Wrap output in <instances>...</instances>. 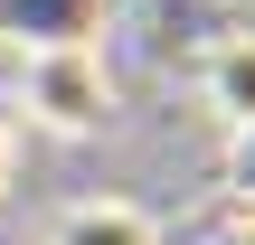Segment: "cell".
<instances>
[{
    "instance_id": "8992f818",
    "label": "cell",
    "mask_w": 255,
    "mask_h": 245,
    "mask_svg": "<svg viewBox=\"0 0 255 245\" xmlns=\"http://www.w3.org/2000/svg\"><path fill=\"white\" fill-rule=\"evenodd\" d=\"M227 245H255V217H237V236H227Z\"/></svg>"
},
{
    "instance_id": "7a4b0ae2",
    "label": "cell",
    "mask_w": 255,
    "mask_h": 245,
    "mask_svg": "<svg viewBox=\"0 0 255 245\" xmlns=\"http://www.w3.org/2000/svg\"><path fill=\"white\" fill-rule=\"evenodd\" d=\"M38 245H170V236H161V217H151L142 198L95 189V198H66V208L47 217V236H38Z\"/></svg>"
},
{
    "instance_id": "5b68a950",
    "label": "cell",
    "mask_w": 255,
    "mask_h": 245,
    "mask_svg": "<svg viewBox=\"0 0 255 245\" xmlns=\"http://www.w3.org/2000/svg\"><path fill=\"white\" fill-rule=\"evenodd\" d=\"M19 142H28V132H19V113H9V94H0V198H9V179H19Z\"/></svg>"
},
{
    "instance_id": "6da1fadb",
    "label": "cell",
    "mask_w": 255,
    "mask_h": 245,
    "mask_svg": "<svg viewBox=\"0 0 255 245\" xmlns=\"http://www.w3.org/2000/svg\"><path fill=\"white\" fill-rule=\"evenodd\" d=\"M9 113L19 132H47V142H95L114 113H123V85L104 66V47L85 38H38L9 76Z\"/></svg>"
},
{
    "instance_id": "3957f363",
    "label": "cell",
    "mask_w": 255,
    "mask_h": 245,
    "mask_svg": "<svg viewBox=\"0 0 255 245\" xmlns=\"http://www.w3.org/2000/svg\"><path fill=\"white\" fill-rule=\"evenodd\" d=\"M199 104L218 113V132H246L255 123V28L208 38V57H199Z\"/></svg>"
},
{
    "instance_id": "277c9868",
    "label": "cell",
    "mask_w": 255,
    "mask_h": 245,
    "mask_svg": "<svg viewBox=\"0 0 255 245\" xmlns=\"http://www.w3.org/2000/svg\"><path fill=\"white\" fill-rule=\"evenodd\" d=\"M227 189H237V208L255 217V123H246V132H227Z\"/></svg>"
}]
</instances>
